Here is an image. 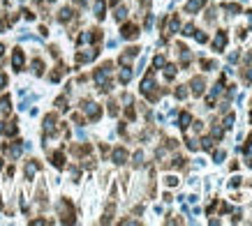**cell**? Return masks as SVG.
Segmentation results:
<instances>
[{"instance_id":"obj_3","label":"cell","mask_w":252,"mask_h":226,"mask_svg":"<svg viewBox=\"0 0 252 226\" xmlns=\"http://www.w3.org/2000/svg\"><path fill=\"white\" fill-rule=\"evenodd\" d=\"M224 46V35H217V39H215V48H222Z\"/></svg>"},{"instance_id":"obj_1","label":"cell","mask_w":252,"mask_h":226,"mask_svg":"<svg viewBox=\"0 0 252 226\" xmlns=\"http://www.w3.org/2000/svg\"><path fill=\"white\" fill-rule=\"evenodd\" d=\"M201 2H204V0H190L187 9H190V12H192V9H199V7H201Z\"/></svg>"},{"instance_id":"obj_2","label":"cell","mask_w":252,"mask_h":226,"mask_svg":"<svg viewBox=\"0 0 252 226\" xmlns=\"http://www.w3.org/2000/svg\"><path fill=\"white\" fill-rule=\"evenodd\" d=\"M21 63H23V56H21V53H16V56H14V67L19 69V67H21Z\"/></svg>"}]
</instances>
